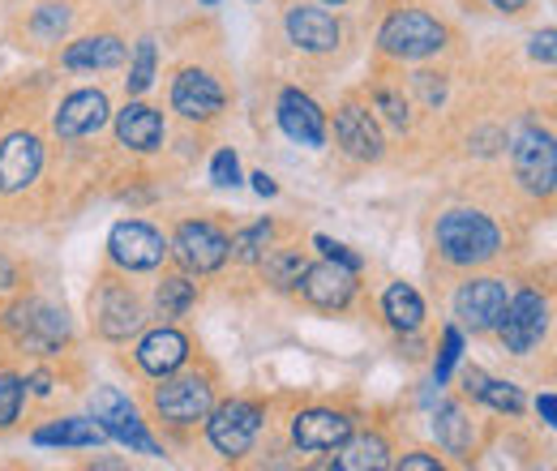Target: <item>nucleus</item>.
I'll return each instance as SVG.
<instances>
[{"mask_svg": "<svg viewBox=\"0 0 557 471\" xmlns=\"http://www.w3.org/2000/svg\"><path fill=\"white\" fill-rule=\"evenodd\" d=\"M433 249L446 267L455 270H472L485 267L502 253V227L488 219L485 210H468V206H455L437 219L433 227Z\"/></svg>", "mask_w": 557, "mask_h": 471, "instance_id": "1", "label": "nucleus"}, {"mask_svg": "<svg viewBox=\"0 0 557 471\" xmlns=\"http://www.w3.org/2000/svg\"><path fill=\"white\" fill-rule=\"evenodd\" d=\"M450 30L424 9H395L377 35V48L395 61H429L446 48Z\"/></svg>", "mask_w": 557, "mask_h": 471, "instance_id": "2", "label": "nucleus"}, {"mask_svg": "<svg viewBox=\"0 0 557 471\" xmlns=\"http://www.w3.org/2000/svg\"><path fill=\"white\" fill-rule=\"evenodd\" d=\"M150 407L163 424H176V429L202 424L214 407V377L210 373H168L150 391Z\"/></svg>", "mask_w": 557, "mask_h": 471, "instance_id": "3", "label": "nucleus"}, {"mask_svg": "<svg viewBox=\"0 0 557 471\" xmlns=\"http://www.w3.org/2000/svg\"><path fill=\"white\" fill-rule=\"evenodd\" d=\"M90 416L99 420V429L108 433V442H121L125 450H134V455H150V459H159V455H163V446L150 437V429H146L141 411L129 404V395H125V391H116V386H95V391H90Z\"/></svg>", "mask_w": 557, "mask_h": 471, "instance_id": "4", "label": "nucleus"}, {"mask_svg": "<svg viewBox=\"0 0 557 471\" xmlns=\"http://www.w3.org/2000/svg\"><path fill=\"white\" fill-rule=\"evenodd\" d=\"M267 429V407L258 399H232V404L210 407L207 442L223 459H245Z\"/></svg>", "mask_w": 557, "mask_h": 471, "instance_id": "5", "label": "nucleus"}, {"mask_svg": "<svg viewBox=\"0 0 557 471\" xmlns=\"http://www.w3.org/2000/svg\"><path fill=\"white\" fill-rule=\"evenodd\" d=\"M510 168L515 181L532 194V198H549L557 181V146L554 134L541 125H523L510 141Z\"/></svg>", "mask_w": 557, "mask_h": 471, "instance_id": "6", "label": "nucleus"}, {"mask_svg": "<svg viewBox=\"0 0 557 471\" xmlns=\"http://www.w3.org/2000/svg\"><path fill=\"white\" fill-rule=\"evenodd\" d=\"M90 318H95V331L108 338V343H125L129 335L141 331V300L129 283H121L116 274L99 278L95 292H90Z\"/></svg>", "mask_w": 557, "mask_h": 471, "instance_id": "7", "label": "nucleus"}, {"mask_svg": "<svg viewBox=\"0 0 557 471\" xmlns=\"http://www.w3.org/2000/svg\"><path fill=\"white\" fill-rule=\"evenodd\" d=\"M497 335L510 356H532L549 335V296H541L536 287H523L519 296H510L497 322Z\"/></svg>", "mask_w": 557, "mask_h": 471, "instance_id": "8", "label": "nucleus"}, {"mask_svg": "<svg viewBox=\"0 0 557 471\" xmlns=\"http://www.w3.org/2000/svg\"><path fill=\"white\" fill-rule=\"evenodd\" d=\"M172 245L163 240V232H154L150 223L141 219H121L112 232H108V258L116 270H129V274H141V270H159L168 262Z\"/></svg>", "mask_w": 557, "mask_h": 471, "instance_id": "9", "label": "nucleus"}, {"mask_svg": "<svg viewBox=\"0 0 557 471\" xmlns=\"http://www.w3.org/2000/svg\"><path fill=\"white\" fill-rule=\"evenodd\" d=\"M172 253H176L181 267L194 270V274H214L232 258V236L210 219H185L176 227V236H172Z\"/></svg>", "mask_w": 557, "mask_h": 471, "instance_id": "10", "label": "nucleus"}, {"mask_svg": "<svg viewBox=\"0 0 557 471\" xmlns=\"http://www.w3.org/2000/svg\"><path fill=\"white\" fill-rule=\"evenodd\" d=\"M506 300H510V287L506 278H468L459 292H455V318H459V331H472V335H493L502 313H506Z\"/></svg>", "mask_w": 557, "mask_h": 471, "instance_id": "11", "label": "nucleus"}, {"mask_svg": "<svg viewBox=\"0 0 557 471\" xmlns=\"http://www.w3.org/2000/svg\"><path fill=\"white\" fill-rule=\"evenodd\" d=\"M351 433H356V420L339 407H305L292 416V446L300 455H331Z\"/></svg>", "mask_w": 557, "mask_h": 471, "instance_id": "12", "label": "nucleus"}, {"mask_svg": "<svg viewBox=\"0 0 557 471\" xmlns=\"http://www.w3.org/2000/svg\"><path fill=\"white\" fill-rule=\"evenodd\" d=\"M227 90L219 86V77L207 69H181L172 77V112L185 116L189 125H207L223 112Z\"/></svg>", "mask_w": 557, "mask_h": 471, "instance_id": "13", "label": "nucleus"}, {"mask_svg": "<svg viewBox=\"0 0 557 471\" xmlns=\"http://www.w3.org/2000/svg\"><path fill=\"white\" fill-rule=\"evenodd\" d=\"M44 172V137L17 129L0 141V194H26Z\"/></svg>", "mask_w": 557, "mask_h": 471, "instance_id": "14", "label": "nucleus"}, {"mask_svg": "<svg viewBox=\"0 0 557 471\" xmlns=\"http://www.w3.org/2000/svg\"><path fill=\"white\" fill-rule=\"evenodd\" d=\"M356 270L348 267H335V262H309L305 274H300V283H296V292L313 305V309H322V313H344L351 300H356Z\"/></svg>", "mask_w": 557, "mask_h": 471, "instance_id": "15", "label": "nucleus"}, {"mask_svg": "<svg viewBox=\"0 0 557 471\" xmlns=\"http://www.w3.org/2000/svg\"><path fill=\"white\" fill-rule=\"evenodd\" d=\"M283 30H287V44L309 52V57H326L339 48L344 39V26L335 13L318 9V4H292L287 17H283Z\"/></svg>", "mask_w": 557, "mask_h": 471, "instance_id": "16", "label": "nucleus"}, {"mask_svg": "<svg viewBox=\"0 0 557 471\" xmlns=\"http://www.w3.org/2000/svg\"><path fill=\"white\" fill-rule=\"evenodd\" d=\"M13 318L17 322H9V326L17 331V343L39 356H61V347L70 343V318L57 305H17Z\"/></svg>", "mask_w": 557, "mask_h": 471, "instance_id": "17", "label": "nucleus"}, {"mask_svg": "<svg viewBox=\"0 0 557 471\" xmlns=\"http://www.w3.org/2000/svg\"><path fill=\"white\" fill-rule=\"evenodd\" d=\"M275 121L292 141H300V146H309V150H322V146H326V112L318 108L313 95H305V90H296V86H287V90L278 95Z\"/></svg>", "mask_w": 557, "mask_h": 471, "instance_id": "18", "label": "nucleus"}, {"mask_svg": "<svg viewBox=\"0 0 557 471\" xmlns=\"http://www.w3.org/2000/svg\"><path fill=\"white\" fill-rule=\"evenodd\" d=\"M189 356H194V343L185 331H176V326H154V331H146L138 343V351H134V360H138V369L146 377H168V373H181L185 364H189Z\"/></svg>", "mask_w": 557, "mask_h": 471, "instance_id": "19", "label": "nucleus"}, {"mask_svg": "<svg viewBox=\"0 0 557 471\" xmlns=\"http://www.w3.org/2000/svg\"><path fill=\"white\" fill-rule=\"evenodd\" d=\"M335 141H339L344 154L360 159V163H377L386 154V141H382V129H377L373 112L364 103H356V99H348L335 112Z\"/></svg>", "mask_w": 557, "mask_h": 471, "instance_id": "20", "label": "nucleus"}, {"mask_svg": "<svg viewBox=\"0 0 557 471\" xmlns=\"http://www.w3.org/2000/svg\"><path fill=\"white\" fill-rule=\"evenodd\" d=\"M108 95L103 90H73L70 99L57 108L52 129L57 137H90L108 125Z\"/></svg>", "mask_w": 557, "mask_h": 471, "instance_id": "21", "label": "nucleus"}, {"mask_svg": "<svg viewBox=\"0 0 557 471\" xmlns=\"http://www.w3.org/2000/svg\"><path fill=\"white\" fill-rule=\"evenodd\" d=\"M116 137H121V146H129V150H138V154H150V150L163 146L168 121H163L159 108H150V103H141V99H129V103L116 112Z\"/></svg>", "mask_w": 557, "mask_h": 471, "instance_id": "22", "label": "nucleus"}, {"mask_svg": "<svg viewBox=\"0 0 557 471\" xmlns=\"http://www.w3.org/2000/svg\"><path fill=\"white\" fill-rule=\"evenodd\" d=\"M129 57V44L121 35H86L65 48L61 65L73 73H108V69H121Z\"/></svg>", "mask_w": 557, "mask_h": 471, "instance_id": "23", "label": "nucleus"}, {"mask_svg": "<svg viewBox=\"0 0 557 471\" xmlns=\"http://www.w3.org/2000/svg\"><path fill=\"white\" fill-rule=\"evenodd\" d=\"M30 442H35L39 450H48V446L95 450V446H103V442H108V433L99 429V420H95V416H65V420H52V424L35 429V433H30Z\"/></svg>", "mask_w": 557, "mask_h": 471, "instance_id": "24", "label": "nucleus"}, {"mask_svg": "<svg viewBox=\"0 0 557 471\" xmlns=\"http://www.w3.org/2000/svg\"><path fill=\"white\" fill-rule=\"evenodd\" d=\"M463 395L468 399H476V404L493 407V411H502V416H519L523 411V391L515 386V382H502V377H488L481 369H463Z\"/></svg>", "mask_w": 557, "mask_h": 471, "instance_id": "25", "label": "nucleus"}, {"mask_svg": "<svg viewBox=\"0 0 557 471\" xmlns=\"http://www.w3.org/2000/svg\"><path fill=\"white\" fill-rule=\"evenodd\" d=\"M395 450H391V442L382 437V433H351L348 442L339 446V459H331V468L339 471H382L391 468L395 459H391Z\"/></svg>", "mask_w": 557, "mask_h": 471, "instance_id": "26", "label": "nucleus"}, {"mask_svg": "<svg viewBox=\"0 0 557 471\" xmlns=\"http://www.w3.org/2000/svg\"><path fill=\"white\" fill-rule=\"evenodd\" d=\"M433 433H437V446L455 459H468L472 455V442H476V424L472 416L463 411V404H442L433 416Z\"/></svg>", "mask_w": 557, "mask_h": 471, "instance_id": "27", "label": "nucleus"}, {"mask_svg": "<svg viewBox=\"0 0 557 471\" xmlns=\"http://www.w3.org/2000/svg\"><path fill=\"white\" fill-rule=\"evenodd\" d=\"M382 318L391 322V331L399 335H417L424 326V300L412 283H391L382 292Z\"/></svg>", "mask_w": 557, "mask_h": 471, "instance_id": "28", "label": "nucleus"}, {"mask_svg": "<svg viewBox=\"0 0 557 471\" xmlns=\"http://www.w3.org/2000/svg\"><path fill=\"white\" fill-rule=\"evenodd\" d=\"M258 267H262V278L275 287V292H296V283H300V274H305V253L296 249V245H271L262 258H258Z\"/></svg>", "mask_w": 557, "mask_h": 471, "instance_id": "29", "label": "nucleus"}, {"mask_svg": "<svg viewBox=\"0 0 557 471\" xmlns=\"http://www.w3.org/2000/svg\"><path fill=\"white\" fill-rule=\"evenodd\" d=\"M194 305H198V283H194L189 274H163V278H159V287H154V309H159V318L176 322V318H185Z\"/></svg>", "mask_w": 557, "mask_h": 471, "instance_id": "30", "label": "nucleus"}, {"mask_svg": "<svg viewBox=\"0 0 557 471\" xmlns=\"http://www.w3.org/2000/svg\"><path fill=\"white\" fill-rule=\"evenodd\" d=\"M271 240H275V223L271 219H258V223H249V227H240L232 236V258L236 262H258L271 249Z\"/></svg>", "mask_w": 557, "mask_h": 471, "instance_id": "31", "label": "nucleus"}, {"mask_svg": "<svg viewBox=\"0 0 557 471\" xmlns=\"http://www.w3.org/2000/svg\"><path fill=\"white\" fill-rule=\"evenodd\" d=\"M154 69H159V52H154V39H138V52H134V65L125 77V90L138 99L154 86Z\"/></svg>", "mask_w": 557, "mask_h": 471, "instance_id": "32", "label": "nucleus"}, {"mask_svg": "<svg viewBox=\"0 0 557 471\" xmlns=\"http://www.w3.org/2000/svg\"><path fill=\"white\" fill-rule=\"evenodd\" d=\"M26 377L17 373H0V433L13 429L22 420V407H26Z\"/></svg>", "mask_w": 557, "mask_h": 471, "instance_id": "33", "label": "nucleus"}, {"mask_svg": "<svg viewBox=\"0 0 557 471\" xmlns=\"http://www.w3.org/2000/svg\"><path fill=\"white\" fill-rule=\"evenodd\" d=\"M70 26H73L70 4H39V9H35V17H30V30H35L39 39H48V44H57Z\"/></svg>", "mask_w": 557, "mask_h": 471, "instance_id": "34", "label": "nucleus"}, {"mask_svg": "<svg viewBox=\"0 0 557 471\" xmlns=\"http://www.w3.org/2000/svg\"><path fill=\"white\" fill-rule=\"evenodd\" d=\"M459 356H463V331H459V326H446V331H442V347H437V360H433V382H437V386L450 382Z\"/></svg>", "mask_w": 557, "mask_h": 471, "instance_id": "35", "label": "nucleus"}, {"mask_svg": "<svg viewBox=\"0 0 557 471\" xmlns=\"http://www.w3.org/2000/svg\"><path fill=\"white\" fill-rule=\"evenodd\" d=\"M210 181H214L219 189H236V185H240V159H236V150H219V154L210 159Z\"/></svg>", "mask_w": 557, "mask_h": 471, "instance_id": "36", "label": "nucleus"}, {"mask_svg": "<svg viewBox=\"0 0 557 471\" xmlns=\"http://www.w3.org/2000/svg\"><path fill=\"white\" fill-rule=\"evenodd\" d=\"M373 103H377V108L386 112V121H391V125H399V129H404V125H412V112H408V99H404L399 90H386V86H382V90L373 95Z\"/></svg>", "mask_w": 557, "mask_h": 471, "instance_id": "37", "label": "nucleus"}, {"mask_svg": "<svg viewBox=\"0 0 557 471\" xmlns=\"http://www.w3.org/2000/svg\"><path fill=\"white\" fill-rule=\"evenodd\" d=\"M313 245L322 249V258L326 262H335V267H348V270H356L360 274V267H364V258L360 253H351L348 245H339V240H331V236H313Z\"/></svg>", "mask_w": 557, "mask_h": 471, "instance_id": "38", "label": "nucleus"}, {"mask_svg": "<svg viewBox=\"0 0 557 471\" xmlns=\"http://www.w3.org/2000/svg\"><path fill=\"white\" fill-rule=\"evenodd\" d=\"M557 30L554 26H545L541 35H532V61H541V65H549L554 69V61H557Z\"/></svg>", "mask_w": 557, "mask_h": 471, "instance_id": "39", "label": "nucleus"}, {"mask_svg": "<svg viewBox=\"0 0 557 471\" xmlns=\"http://www.w3.org/2000/svg\"><path fill=\"white\" fill-rule=\"evenodd\" d=\"M417 90L424 95V108H437L446 99V82L442 73H417Z\"/></svg>", "mask_w": 557, "mask_h": 471, "instance_id": "40", "label": "nucleus"}, {"mask_svg": "<svg viewBox=\"0 0 557 471\" xmlns=\"http://www.w3.org/2000/svg\"><path fill=\"white\" fill-rule=\"evenodd\" d=\"M399 468L404 471H437L442 468V459H437V455H424V450H412V455L399 459Z\"/></svg>", "mask_w": 557, "mask_h": 471, "instance_id": "41", "label": "nucleus"}, {"mask_svg": "<svg viewBox=\"0 0 557 471\" xmlns=\"http://www.w3.org/2000/svg\"><path fill=\"white\" fill-rule=\"evenodd\" d=\"M536 411H541V420H545V424H554L557 420V395L554 391H545V395L536 399Z\"/></svg>", "mask_w": 557, "mask_h": 471, "instance_id": "42", "label": "nucleus"}, {"mask_svg": "<svg viewBox=\"0 0 557 471\" xmlns=\"http://www.w3.org/2000/svg\"><path fill=\"white\" fill-rule=\"evenodd\" d=\"M13 287H17V267L0 253V292H13Z\"/></svg>", "mask_w": 557, "mask_h": 471, "instance_id": "43", "label": "nucleus"}, {"mask_svg": "<svg viewBox=\"0 0 557 471\" xmlns=\"http://www.w3.org/2000/svg\"><path fill=\"white\" fill-rule=\"evenodd\" d=\"M253 189H258L262 198H275V194H278V185L267 176V172H253Z\"/></svg>", "mask_w": 557, "mask_h": 471, "instance_id": "44", "label": "nucleus"}, {"mask_svg": "<svg viewBox=\"0 0 557 471\" xmlns=\"http://www.w3.org/2000/svg\"><path fill=\"white\" fill-rule=\"evenodd\" d=\"M488 4H493L497 13H523V9L532 4V0H488Z\"/></svg>", "mask_w": 557, "mask_h": 471, "instance_id": "45", "label": "nucleus"}, {"mask_svg": "<svg viewBox=\"0 0 557 471\" xmlns=\"http://www.w3.org/2000/svg\"><path fill=\"white\" fill-rule=\"evenodd\" d=\"M26 386H35V395H52V377H48V373H35V377H26Z\"/></svg>", "mask_w": 557, "mask_h": 471, "instance_id": "46", "label": "nucleus"}, {"mask_svg": "<svg viewBox=\"0 0 557 471\" xmlns=\"http://www.w3.org/2000/svg\"><path fill=\"white\" fill-rule=\"evenodd\" d=\"M326 4H348V0H326Z\"/></svg>", "mask_w": 557, "mask_h": 471, "instance_id": "47", "label": "nucleus"}, {"mask_svg": "<svg viewBox=\"0 0 557 471\" xmlns=\"http://www.w3.org/2000/svg\"><path fill=\"white\" fill-rule=\"evenodd\" d=\"M202 4H219V0H202Z\"/></svg>", "mask_w": 557, "mask_h": 471, "instance_id": "48", "label": "nucleus"}]
</instances>
